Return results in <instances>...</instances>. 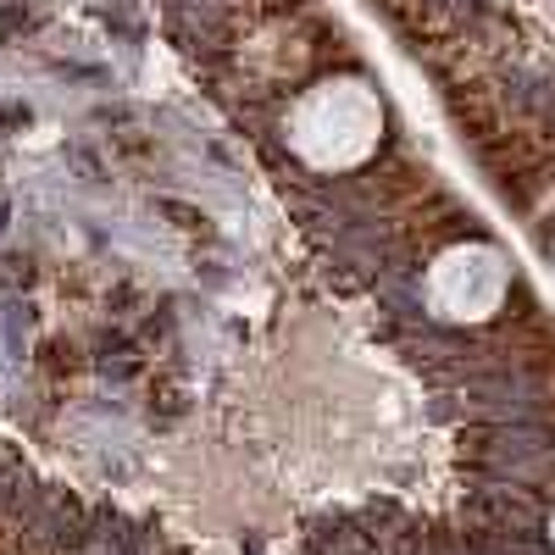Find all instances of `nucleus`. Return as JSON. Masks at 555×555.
Instances as JSON below:
<instances>
[{
	"mask_svg": "<svg viewBox=\"0 0 555 555\" xmlns=\"http://www.w3.org/2000/svg\"><path fill=\"white\" fill-rule=\"evenodd\" d=\"M384 101L366 78H328L300 95L289 112V145L317 172H350L378 151Z\"/></svg>",
	"mask_w": 555,
	"mask_h": 555,
	"instance_id": "obj_1",
	"label": "nucleus"
},
{
	"mask_svg": "<svg viewBox=\"0 0 555 555\" xmlns=\"http://www.w3.org/2000/svg\"><path fill=\"white\" fill-rule=\"evenodd\" d=\"M512 261L505 250H494L489 240H461L450 250L434 256L428 278H423V295H428V311L439 322H489L505 300H512Z\"/></svg>",
	"mask_w": 555,
	"mask_h": 555,
	"instance_id": "obj_2",
	"label": "nucleus"
},
{
	"mask_svg": "<svg viewBox=\"0 0 555 555\" xmlns=\"http://www.w3.org/2000/svg\"><path fill=\"white\" fill-rule=\"evenodd\" d=\"M550 550H555V512H550Z\"/></svg>",
	"mask_w": 555,
	"mask_h": 555,
	"instance_id": "obj_3",
	"label": "nucleus"
},
{
	"mask_svg": "<svg viewBox=\"0 0 555 555\" xmlns=\"http://www.w3.org/2000/svg\"><path fill=\"white\" fill-rule=\"evenodd\" d=\"M550 261H555V245H550Z\"/></svg>",
	"mask_w": 555,
	"mask_h": 555,
	"instance_id": "obj_4",
	"label": "nucleus"
}]
</instances>
